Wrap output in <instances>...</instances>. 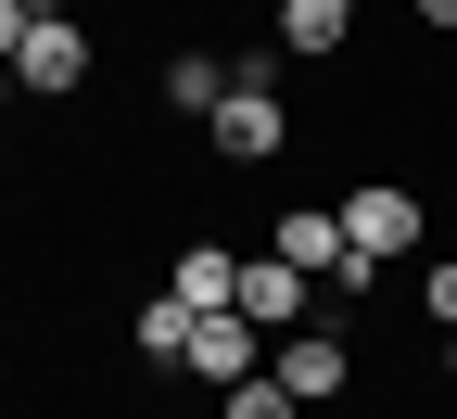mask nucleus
I'll list each match as a JSON object with an SVG mask.
<instances>
[{
    "label": "nucleus",
    "instance_id": "nucleus-12",
    "mask_svg": "<svg viewBox=\"0 0 457 419\" xmlns=\"http://www.w3.org/2000/svg\"><path fill=\"white\" fill-rule=\"evenodd\" d=\"M228 419H293V394H279V369H242V381H228Z\"/></svg>",
    "mask_w": 457,
    "mask_h": 419
},
{
    "label": "nucleus",
    "instance_id": "nucleus-1",
    "mask_svg": "<svg viewBox=\"0 0 457 419\" xmlns=\"http://www.w3.org/2000/svg\"><path fill=\"white\" fill-rule=\"evenodd\" d=\"M267 255H293L318 292H343V306H369V292H381V255H356V242H343V204H279Z\"/></svg>",
    "mask_w": 457,
    "mask_h": 419
},
{
    "label": "nucleus",
    "instance_id": "nucleus-13",
    "mask_svg": "<svg viewBox=\"0 0 457 419\" xmlns=\"http://www.w3.org/2000/svg\"><path fill=\"white\" fill-rule=\"evenodd\" d=\"M432 318H445V331H457V255H445V267H432Z\"/></svg>",
    "mask_w": 457,
    "mask_h": 419
},
{
    "label": "nucleus",
    "instance_id": "nucleus-4",
    "mask_svg": "<svg viewBox=\"0 0 457 419\" xmlns=\"http://www.w3.org/2000/svg\"><path fill=\"white\" fill-rule=\"evenodd\" d=\"M343 242L356 255H420V191H394V178H369V191H343Z\"/></svg>",
    "mask_w": 457,
    "mask_h": 419
},
{
    "label": "nucleus",
    "instance_id": "nucleus-7",
    "mask_svg": "<svg viewBox=\"0 0 457 419\" xmlns=\"http://www.w3.org/2000/svg\"><path fill=\"white\" fill-rule=\"evenodd\" d=\"M179 369H204V381L228 394V381L254 369V318H242V306H216V318H191V356H179Z\"/></svg>",
    "mask_w": 457,
    "mask_h": 419
},
{
    "label": "nucleus",
    "instance_id": "nucleus-3",
    "mask_svg": "<svg viewBox=\"0 0 457 419\" xmlns=\"http://www.w3.org/2000/svg\"><path fill=\"white\" fill-rule=\"evenodd\" d=\"M13 89H38V102H64V89H89V26L77 13H26V38H13Z\"/></svg>",
    "mask_w": 457,
    "mask_h": 419
},
{
    "label": "nucleus",
    "instance_id": "nucleus-10",
    "mask_svg": "<svg viewBox=\"0 0 457 419\" xmlns=\"http://www.w3.org/2000/svg\"><path fill=\"white\" fill-rule=\"evenodd\" d=\"M356 0H279V51H343Z\"/></svg>",
    "mask_w": 457,
    "mask_h": 419
},
{
    "label": "nucleus",
    "instance_id": "nucleus-6",
    "mask_svg": "<svg viewBox=\"0 0 457 419\" xmlns=\"http://www.w3.org/2000/svg\"><path fill=\"white\" fill-rule=\"evenodd\" d=\"M279 394H293V406H330L343 394V343L318 318H293V343H279Z\"/></svg>",
    "mask_w": 457,
    "mask_h": 419
},
{
    "label": "nucleus",
    "instance_id": "nucleus-8",
    "mask_svg": "<svg viewBox=\"0 0 457 419\" xmlns=\"http://www.w3.org/2000/svg\"><path fill=\"white\" fill-rule=\"evenodd\" d=\"M228 280H242V255H228V242H179V267H165V292H179L191 318H216V306H228Z\"/></svg>",
    "mask_w": 457,
    "mask_h": 419
},
{
    "label": "nucleus",
    "instance_id": "nucleus-9",
    "mask_svg": "<svg viewBox=\"0 0 457 419\" xmlns=\"http://www.w3.org/2000/svg\"><path fill=\"white\" fill-rule=\"evenodd\" d=\"M128 343L153 356V369H179V356H191V306H179V292H153V306H128Z\"/></svg>",
    "mask_w": 457,
    "mask_h": 419
},
{
    "label": "nucleus",
    "instance_id": "nucleus-16",
    "mask_svg": "<svg viewBox=\"0 0 457 419\" xmlns=\"http://www.w3.org/2000/svg\"><path fill=\"white\" fill-rule=\"evenodd\" d=\"M13 102H26V89H13V64H0V114H13Z\"/></svg>",
    "mask_w": 457,
    "mask_h": 419
},
{
    "label": "nucleus",
    "instance_id": "nucleus-17",
    "mask_svg": "<svg viewBox=\"0 0 457 419\" xmlns=\"http://www.w3.org/2000/svg\"><path fill=\"white\" fill-rule=\"evenodd\" d=\"M445 381H457V331H445Z\"/></svg>",
    "mask_w": 457,
    "mask_h": 419
},
{
    "label": "nucleus",
    "instance_id": "nucleus-14",
    "mask_svg": "<svg viewBox=\"0 0 457 419\" xmlns=\"http://www.w3.org/2000/svg\"><path fill=\"white\" fill-rule=\"evenodd\" d=\"M26 13H38V0H0V64H13V38H26Z\"/></svg>",
    "mask_w": 457,
    "mask_h": 419
},
{
    "label": "nucleus",
    "instance_id": "nucleus-15",
    "mask_svg": "<svg viewBox=\"0 0 457 419\" xmlns=\"http://www.w3.org/2000/svg\"><path fill=\"white\" fill-rule=\"evenodd\" d=\"M420 26H457V0H420Z\"/></svg>",
    "mask_w": 457,
    "mask_h": 419
},
{
    "label": "nucleus",
    "instance_id": "nucleus-5",
    "mask_svg": "<svg viewBox=\"0 0 457 419\" xmlns=\"http://www.w3.org/2000/svg\"><path fill=\"white\" fill-rule=\"evenodd\" d=\"M228 306H242L254 331H293V318H318V280H305L293 255H242V280H228Z\"/></svg>",
    "mask_w": 457,
    "mask_h": 419
},
{
    "label": "nucleus",
    "instance_id": "nucleus-2",
    "mask_svg": "<svg viewBox=\"0 0 457 419\" xmlns=\"http://www.w3.org/2000/svg\"><path fill=\"white\" fill-rule=\"evenodd\" d=\"M204 128H216V153H228V165H267L279 140H293V128H279V64H267V51L216 89V114H204Z\"/></svg>",
    "mask_w": 457,
    "mask_h": 419
},
{
    "label": "nucleus",
    "instance_id": "nucleus-11",
    "mask_svg": "<svg viewBox=\"0 0 457 419\" xmlns=\"http://www.w3.org/2000/svg\"><path fill=\"white\" fill-rule=\"evenodd\" d=\"M216 89H228L216 51H179V64H165V102H179V114H216Z\"/></svg>",
    "mask_w": 457,
    "mask_h": 419
}]
</instances>
